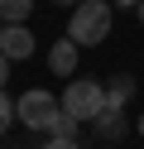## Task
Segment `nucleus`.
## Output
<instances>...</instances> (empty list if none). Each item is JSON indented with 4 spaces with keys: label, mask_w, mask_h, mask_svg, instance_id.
Here are the masks:
<instances>
[{
    "label": "nucleus",
    "mask_w": 144,
    "mask_h": 149,
    "mask_svg": "<svg viewBox=\"0 0 144 149\" xmlns=\"http://www.w3.org/2000/svg\"><path fill=\"white\" fill-rule=\"evenodd\" d=\"M10 120H19V116H15V101H10V96H5V87H0V135L10 130Z\"/></svg>",
    "instance_id": "9d476101"
},
{
    "label": "nucleus",
    "mask_w": 144,
    "mask_h": 149,
    "mask_svg": "<svg viewBox=\"0 0 144 149\" xmlns=\"http://www.w3.org/2000/svg\"><path fill=\"white\" fill-rule=\"evenodd\" d=\"M120 5H130V0H120Z\"/></svg>",
    "instance_id": "2eb2a0df"
},
{
    "label": "nucleus",
    "mask_w": 144,
    "mask_h": 149,
    "mask_svg": "<svg viewBox=\"0 0 144 149\" xmlns=\"http://www.w3.org/2000/svg\"><path fill=\"white\" fill-rule=\"evenodd\" d=\"M63 111H67V116H77L82 125H91V120L106 111V87H101V82H91V77H72V82H67V91H63Z\"/></svg>",
    "instance_id": "f03ea898"
},
{
    "label": "nucleus",
    "mask_w": 144,
    "mask_h": 149,
    "mask_svg": "<svg viewBox=\"0 0 144 149\" xmlns=\"http://www.w3.org/2000/svg\"><path fill=\"white\" fill-rule=\"evenodd\" d=\"M34 15V0H0V19L5 24H24Z\"/></svg>",
    "instance_id": "6e6552de"
},
{
    "label": "nucleus",
    "mask_w": 144,
    "mask_h": 149,
    "mask_svg": "<svg viewBox=\"0 0 144 149\" xmlns=\"http://www.w3.org/2000/svg\"><path fill=\"white\" fill-rule=\"evenodd\" d=\"M130 96H134V77L130 72H115V77L106 82V101H111V106H125Z\"/></svg>",
    "instance_id": "0eeeda50"
},
{
    "label": "nucleus",
    "mask_w": 144,
    "mask_h": 149,
    "mask_svg": "<svg viewBox=\"0 0 144 149\" xmlns=\"http://www.w3.org/2000/svg\"><path fill=\"white\" fill-rule=\"evenodd\" d=\"M58 5H82V0H58Z\"/></svg>",
    "instance_id": "ddd939ff"
},
{
    "label": "nucleus",
    "mask_w": 144,
    "mask_h": 149,
    "mask_svg": "<svg viewBox=\"0 0 144 149\" xmlns=\"http://www.w3.org/2000/svg\"><path fill=\"white\" fill-rule=\"evenodd\" d=\"M0 29H5V19H0Z\"/></svg>",
    "instance_id": "dca6fc26"
},
{
    "label": "nucleus",
    "mask_w": 144,
    "mask_h": 149,
    "mask_svg": "<svg viewBox=\"0 0 144 149\" xmlns=\"http://www.w3.org/2000/svg\"><path fill=\"white\" fill-rule=\"evenodd\" d=\"M34 34H29V24H5L0 29V53H5L10 63H24V58H34Z\"/></svg>",
    "instance_id": "20e7f679"
},
{
    "label": "nucleus",
    "mask_w": 144,
    "mask_h": 149,
    "mask_svg": "<svg viewBox=\"0 0 144 149\" xmlns=\"http://www.w3.org/2000/svg\"><path fill=\"white\" fill-rule=\"evenodd\" d=\"M91 125H96L101 139H120V135H125V106H111V101H106V111L91 120Z\"/></svg>",
    "instance_id": "423d86ee"
},
{
    "label": "nucleus",
    "mask_w": 144,
    "mask_h": 149,
    "mask_svg": "<svg viewBox=\"0 0 144 149\" xmlns=\"http://www.w3.org/2000/svg\"><path fill=\"white\" fill-rule=\"evenodd\" d=\"M58 111H63V101H58L53 91H43V87H29V91L15 96V116L24 120L29 130H48L58 120Z\"/></svg>",
    "instance_id": "7ed1b4c3"
},
{
    "label": "nucleus",
    "mask_w": 144,
    "mask_h": 149,
    "mask_svg": "<svg viewBox=\"0 0 144 149\" xmlns=\"http://www.w3.org/2000/svg\"><path fill=\"white\" fill-rule=\"evenodd\" d=\"M77 53H82V48H77L72 39H58L53 48H48V68H53V77H72V72H77Z\"/></svg>",
    "instance_id": "39448f33"
},
{
    "label": "nucleus",
    "mask_w": 144,
    "mask_h": 149,
    "mask_svg": "<svg viewBox=\"0 0 144 149\" xmlns=\"http://www.w3.org/2000/svg\"><path fill=\"white\" fill-rule=\"evenodd\" d=\"M77 125H82L77 116H67V111H58V120L48 125V135H53V139H77Z\"/></svg>",
    "instance_id": "1a4fd4ad"
},
{
    "label": "nucleus",
    "mask_w": 144,
    "mask_h": 149,
    "mask_svg": "<svg viewBox=\"0 0 144 149\" xmlns=\"http://www.w3.org/2000/svg\"><path fill=\"white\" fill-rule=\"evenodd\" d=\"M43 149H82V144H77V139H53V135H48V144Z\"/></svg>",
    "instance_id": "9b49d317"
},
{
    "label": "nucleus",
    "mask_w": 144,
    "mask_h": 149,
    "mask_svg": "<svg viewBox=\"0 0 144 149\" xmlns=\"http://www.w3.org/2000/svg\"><path fill=\"white\" fill-rule=\"evenodd\" d=\"M5 82H10V58L0 53V87H5Z\"/></svg>",
    "instance_id": "f8f14e48"
},
{
    "label": "nucleus",
    "mask_w": 144,
    "mask_h": 149,
    "mask_svg": "<svg viewBox=\"0 0 144 149\" xmlns=\"http://www.w3.org/2000/svg\"><path fill=\"white\" fill-rule=\"evenodd\" d=\"M139 139H144V116H139Z\"/></svg>",
    "instance_id": "4468645a"
},
{
    "label": "nucleus",
    "mask_w": 144,
    "mask_h": 149,
    "mask_svg": "<svg viewBox=\"0 0 144 149\" xmlns=\"http://www.w3.org/2000/svg\"><path fill=\"white\" fill-rule=\"evenodd\" d=\"M111 0H82L72 5V19H67V39L77 48H96V43L111 39Z\"/></svg>",
    "instance_id": "f257e3e1"
}]
</instances>
